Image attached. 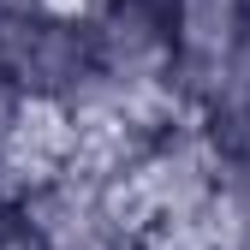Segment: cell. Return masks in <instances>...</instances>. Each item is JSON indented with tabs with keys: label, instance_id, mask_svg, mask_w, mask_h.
Masks as SVG:
<instances>
[{
	"label": "cell",
	"instance_id": "1",
	"mask_svg": "<svg viewBox=\"0 0 250 250\" xmlns=\"http://www.w3.org/2000/svg\"><path fill=\"white\" fill-rule=\"evenodd\" d=\"M113 185L125 191V208L137 214L143 232L185 227V221H203L221 197V155L197 119H185L167 137H155Z\"/></svg>",
	"mask_w": 250,
	"mask_h": 250
},
{
	"label": "cell",
	"instance_id": "2",
	"mask_svg": "<svg viewBox=\"0 0 250 250\" xmlns=\"http://www.w3.org/2000/svg\"><path fill=\"white\" fill-rule=\"evenodd\" d=\"M24 227L42 250H143V227L113 179L72 161L24 197Z\"/></svg>",
	"mask_w": 250,
	"mask_h": 250
},
{
	"label": "cell",
	"instance_id": "3",
	"mask_svg": "<svg viewBox=\"0 0 250 250\" xmlns=\"http://www.w3.org/2000/svg\"><path fill=\"white\" fill-rule=\"evenodd\" d=\"M89 78V30L60 12H12L0 18V83L30 107H60Z\"/></svg>",
	"mask_w": 250,
	"mask_h": 250
},
{
	"label": "cell",
	"instance_id": "4",
	"mask_svg": "<svg viewBox=\"0 0 250 250\" xmlns=\"http://www.w3.org/2000/svg\"><path fill=\"white\" fill-rule=\"evenodd\" d=\"M244 36H250V0H173L167 42H173V78L191 102V119L227 83Z\"/></svg>",
	"mask_w": 250,
	"mask_h": 250
},
{
	"label": "cell",
	"instance_id": "5",
	"mask_svg": "<svg viewBox=\"0 0 250 250\" xmlns=\"http://www.w3.org/2000/svg\"><path fill=\"white\" fill-rule=\"evenodd\" d=\"M167 12H173V0H96L83 12L89 66L107 78H173Z\"/></svg>",
	"mask_w": 250,
	"mask_h": 250
},
{
	"label": "cell",
	"instance_id": "6",
	"mask_svg": "<svg viewBox=\"0 0 250 250\" xmlns=\"http://www.w3.org/2000/svg\"><path fill=\"white\" fill-rule=\"evenodd\" d=\"M0 250H42V244L30 238V227H12V232H0Z\"/></svg>",
	"mask_w": 250,
	"mask_h": 250
}]
</instances>
